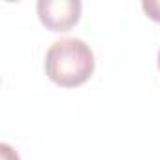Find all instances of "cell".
<instances>
[{"instance_id": "cell-1", "label": "cell", "mask_w": 160, "mask_h": 160, "mask_svg": "<svg viewBox=\"0 0 160 160\" xmlns=\"http://www.w3.org/2000/svg\"><path fill=\"white\" fill-rule=\"evenodd\" d=\"M94 53L79 38L57 40L45 53V75L58 87L73 89L87 83L94 73Z\"/></svg>"}, {"instance_id": "cell-4", "label": "cell", "mask_w": 160, "mask_h": 160, "mask_svg": "<svg viewBox=\"0 0 160 160\" xmlns=\"http://www.w3.org/2000/svg\"><path fill=\"white\" fill-rule=\"evenodd\" d=\"M0 158L2 160H21L17 151L13 147H10L8 143H0Z\"/></svg>"}, {"instance_id": "cell-2", "label": "cell", "mask_w": 160, "mask_h": 160, "mask_svg": "<svg viewBox=\"0 0 160 160\" xmlns=\"http://www.w3.org/2000/svg\"><path fill=\"white\" fill-rule=\"evenodd\" d=\"M36 10L42 25L51 32H68L81 17L79 0H40Z\"/></svg>"}, {"instance_id": "cell-5", "label": "cell", "mask_w": 160, "mask_h": 160, "mask_svg": "<svg viewBox=\"0 0 160 160\" xmlns=\"http://www.w3.org/2000/svg\"><path fill=\"white\" fill-rule=\"evenodd\" d=\"M158 68H160V51H158Z\"/></svg>"}, {"instance_id": "cell-3", "label": "cell", "mask_w": 160, "mask_h": 160, "mask_svg": "<svg viewBox=\"0 0 160 160\" xmlns=\"http://www.w3.org/2000/svg\"><path fill=\"white\" fill-rule=\"evenodd\" d=\"M141 8H143V12L147 13L149 19L160 23V0H143Z\"/></svg>"}]
</instances>
